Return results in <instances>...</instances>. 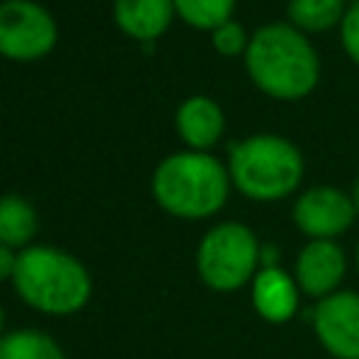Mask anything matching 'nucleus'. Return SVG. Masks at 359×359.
Listing matches in <instances>:
<instances>
[{
  "label": "nucleus",
  "instance_id": "nucleus-1",
  "mask_svg": "<svg viewBox=\"0 0 359 359\" xmlns=\"http://www.w3.org/2000/svg\"><path fill=\"white\" fill-rule=\"evenodd\" d=\"M317 53L309 39L283 22L264 25L247 45V73L272 98H303L317 84Z\"/></svg>",
  "mask_w": 359,
  "mask_h": 359
},
{
  "label": "nucleus",
  "instance_id": "nucleus-2",
  "mask_svg": "<svg viewBox=\"0 0 359 359\" xmlns=\"http://www.w3.org/2000/svg\"><path fill=\"white\" fill-rule=\"evenodd\" d=\"M17 294L36 311L65 317L87 306L93 280L84 264L56 247H28L14 266Z\"/></svg>",
  "mask_w": 359,
  "mask_h": 359
},
{
  "label": "nucleus",
  "instance_id": "nucleus-3",
  "mask_svg": "<svg viewBox=\"0 0 359 359\" xmlns=\"http://www.w3.org/2000/svg\"><path fill=\"white\" fill-rule=\"evenodd\" d=\"M230 180L224 165L202 151H180L165 157L154 177L151 191L160 208L182 219H205L227 199Z\"/></svg>",
  "mask_w": 359,
  "mask_h": 359
},
{
  "label": "nucleus",
  "instance_id": "nucleus-4",
  "mask_svg": "<svg viewBox=\"0 0 359 359\" xmlns=\"http://www.w3.org/2000/svg\"><path fill=\"white\" fill-rule=\"evenodd\" d=\"M303 177L300 151L278 135H255L230 151V180L236 188L261 202L280 199L297 188Z\"/></svg>",
  "mask_w": 359,
  "mask_h": 359
},
{
  "label": "nucleus",
  "instance_id": "nucleus-5",
  "mask_svg": "<svg viewBox=\"0 0 359 359\" xmlns=\"http://www.w3.org/2000/svg\"><path fill=\"white\" fill-rule=\"evenodd\" d=\"M261 247L247 224L224 222L205 233L196 250L199 278L216 292H236L255 278Z\"/></svg>",
  "mask_w": 359,
  "mask_h": 359
},
{
  "label": "nucleus",
  "instance_id": "nucleus-6",
  "mask_svg": "<svg viewBox=\"0 0 359 359\" xmlns=\"http://www.w3.org/2000/svg\"><path fill=\"white\" fill-rule=\"evenodd\" d=\"M56 42L53 17L34 0L0 3V53L8 59H39Z\"/></svg>",
  "mask_w": 359,
  "mask_h": 359
},
{
  "label": "nucleus",
  "instance_id": "nucleus-7",
  "mask_svg": "<svg viewBox=\"0 0 359 359\" xmlns=\"http://www.w3.org/2000/svg\"><path fill=\"white\" fill-rule=\"evenodd\" d=\"M311 328L334 359H359V292H334L314 306Z\"/></svg>",
  "mask_w": 359,
  "mask_h": 359
},
{
  "label": "nucleus",
  "instance_id": "nucleus-8",
  "mask_svg": "<svg viewBox=\"0 0 359 359\" xmlns=\"http://www.w3.org/2000/svg\"><path fill=\"white\" fill-rule=\"evenodd\" d=\"M292 216H294V224L300 227V233L311 236V241H317V238L331 241L334 236L345 233L353 224L356 205L342 191L320 185V188H309L294 202Z\"/></svg>",
  "mask_w": 359,
  "mask_h": 359
},
{
  "label": "nucleus",
  "instance_id": "nucleus-9",
  "mask_svg": "<svg viewBox=\"0 0 359 359\" xmlns=\"http://www.w3.org/2000/svg\"><path fill=\"white\" fill-rule=\"evenodd\" d=\"M342 278H345V252L339 244H334L328 238H317L300 250L297 266H294V280L303 294L323 300L337 292Z\"/></svg>",
  "mask_w": 359,
  "mask_h": 359
},
{
  "label": "nucleus",
  "instance_id": "nucleus-10",
  "mask_svg": "<svg viewBox=\"0 0 359 359\" xmlns=\"http://www.w3.org/2000/svg\"><path fill=\"white\" fill-rule=\"evenodd\" d=\"M300 286L280 266H264L252 278V306L266 323H286L294 317Z\"/></svg>",
  "mask_w": 359,
  "mask_h": 359
},
{
  "label": "nucleus",
  "instance_id": "nucleus-11",
  "mask_svg": "<svg viewBox=\"0 0 359 359\" xmlns=\"http://www.w3.org/2000/svg\"><path fill=\"white\" fill-rule=\"evenodd\" d=\"M174 17V0H115V22L135 39L160 36Z\"/></svg>",
  "mask_w": 359,
  "mask_h": 359
},
{
  "label": "nucleus",
  "instance_id": "nucleus-12",
  "mask_svg": "<svg viewBox=\"0 0 359 359\" xmlns=\"http://www.w3.org/2000/svg\"><path fill=\"white\" fill-rule=\"evenodd\" d=\"M177 129L185 137V143H191L194 149H208L219 140L222 129H224V115L219 109V104H213L210 98H188L180 112H177Z\"/></svg>",
  "mask_w": 359,
  "mask_h": 359
},
{
  "label": "nucleus",
  "instance_id": "nucleus-13",
  "mask_svg": "<svg viewBox=\"0 0 359 359\" xmlns=\"http://www.w3.org/2000/svg\"><path fill=\"white\" fill-rule=\"evenodd\" d=\"M36 233V210L22 196H0V244L22 247Z\"/></svg>",
  "mask_w": 359,
  "mask_h": 359
},
{
  "label": "nucleus",
  "instance_id": "nucleus-14",
  "mask_svg": "<svg viewBox=\"0 0 359 359\" xmlns=\"http://www.w3.org/2000/svg\"><path fill=\"white\" fill-rule=\"evenodd\" d=\"M0 359H65V353L53 337L22 328L0 337Z\"/></svg>",
  "mask_w": 359,
  "mask_h": 359
},
{
  "label": "nucleus",
  "instance_id": "nucleus-15",
  "mask_svg": "<svg viewBox=\"0 0 359 359\" xmlns=\"http://www.w3.org/2000/svg\"><path fill=\"white\" fill-rule=\"evenodd\" d=\"M345 0H289V17L303 31H325L345 17Z\"/></svg>",
  "mask_w": 359,
  "mask_h": 359
},
{
  "label": "nucleus",
  "instance_id": "nucleus-16",
  "mask_svg": "<svg viewBox=\"0 0 359 359\" xmlns=\"http://www.w3.org/2000/svg\"><path fill=\"white\" fill-rule=\"evenodd\" d=\"M233 3L236 0H174V8L194 28H213L216 31L219 25L230 22Z\"/></svg>",
  "mask_w": 359,
  "mask_h": 359
},
{
  "label": "nucleus",
  "instance_id": "nucleus-17",
  "mask_svg": "<svg viewBox=\"0 0 359 359\" xmlns=\"http://www.w3.org/2000/svg\"><path fill=\"white\" fill-rule=\"evenodd\" d=\"M213 45H216V50L224 53V56L241 53L244 45H247V39H244V28H241L238 22H224V25H219V28L213 31Z\"/></svg>",
  "mask_w": 359,
  "mask_h": 359
},
{
  "label": "nucleus",
  "instance_id": "nucleus-18",
  "mask_svg": "<svg viewBox=\"0 0 359 359\" xmlns=\"http://www.w3.org/2000/svg\"><path fill=\"white\" fill-rule=\"evenodd\" d=\"M339 25H342V45H345L348 56L359 65V0L348 6Z\"/></svg>",
  "mask_w": 359,
  "mask_h": 359
},
{
  "label": "nucleus",
  "instance_id": "nucleus-19",
  "mask_svg": "<svg viewBox=\"0 0 359 359\" xmlns=\"http://www.w3.org/2000/svg\"><path fill=\"white\" fill-rule=\"evenodd\" d=\"M14 266H17V255L11 252V247L0 244V280L14 278Z\"/></svg>",
  "mask_w": 359,
  "mask_h": 359
},
{
  "label": "nucleus",
  "instance_id": "nucleus-20",
  "mask_svg": "<svg viewBox=\"0 0 359 359\" xmlns=\"http://www.w3.org/2000/svg\"><path fill=\"white\" fill-rule=\"evenodd\" d=\"M353 205H356V210H359V180H356V191H353Z\"/></svg>",
  "mask_w": 359,
  "mask_h": 359
},
{
  "label": "nucleus",
  "instance_id": "nucleus-21",
  "mask_svg": "<svg viewBox=\"0 0 359 359\" xmlns=\"http://www.w3.org/2000/svg\"><path fill=\"white\" fill-rule=\"evenodd\" d=\"M0 328H3V309H0Z\"/></svg>",
  "mask_w": 359,
  "mask_h": 359
},
{
  "label": "nucleus",
  "instance_id": "nucleus-22",
  "mask_svg": "<svg viewBox=\"0 0 359 359\" xmlns=\"http://www.w3.org/2000/svg\"><path fill=\"white\" fill-rule=\"evenodd\" d=\"M356 266H359V247H356Z\"/></svg>",
  "mask_w": 359,
  "mask_h": 359
}]
</instances>
